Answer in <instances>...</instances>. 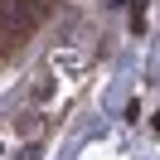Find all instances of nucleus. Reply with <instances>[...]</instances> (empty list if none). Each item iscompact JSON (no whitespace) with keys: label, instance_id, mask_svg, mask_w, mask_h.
<instances>
[{"label":"nucleus","instance_id":"f257e3e1","mask_svg":"<svg viewBox=\"0 0 160 160\" xmlns=\"http://www.w3.org/2000/svg\"><path fill=\"white\" fill-rule=\"evenodd\" d=\"M49 0H0V44H24L44 20Z\"/></svg>","mask_w":160,"mask_h":160}]
</instances>
